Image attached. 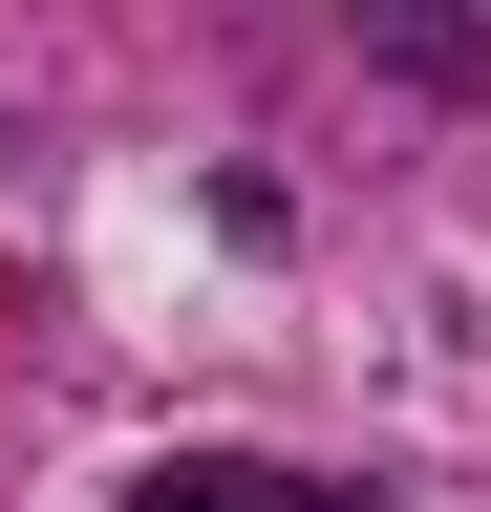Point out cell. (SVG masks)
Here are the masks:
<instances>
[{"mask_svg":"<svg viewBox=\"0 0 491 512\" xmlns=\"http://www.w3.org/2000/svg\"><path fill=\"white\" fill-rule=\"evenodd\" d=\"M129 512H363V491H299V470H150Z\"/></svg>","mask_w":491,"mask_h":512,"instance_id":"cell-1","label":"cell"}]
</instances>
